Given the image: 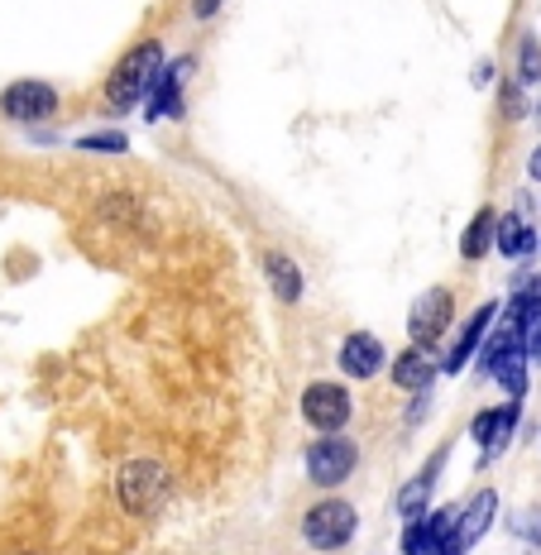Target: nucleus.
Returning a JSON list of instances; mask_svg holds the SVG:
<instances>
[{"instance_id": "2", "label": "nucleus", "mask_w": 541, "mask_h": 555, "mask_svg": "<svg viewBox=\"0 0 541 555\" xmlns=\"http://www.w3.org/2000/svg\"><path fill=\"white\" fill-rule=\"evenodd\" d=\"M485 360H479V369H485L489 378H499L503 388H508L513 402L527 398V364H532V354H527V335L523 326H517L513 317H499V326L489 331L485 340Z\"/></svg>"}, {"instance_id": "3", "label": "nucleus", "mask_w": 541, "mask_h": 555, "mask_svg": "<svg viewBox=\"0 0 541 555\" xmlns=\"http://www.w3.org/2000/svg\"><path fill=\"white\" fill-rule=\"evenodd\" d=\"M355 531H360V513H355L350 499H321L302 517V541L321 555L345 551L355 541Z\"/></svg>"}, {"instance_id": "13", "label": "nucleus", "mask_w": 541, "mask_h": 555, "mask_svg": "<svg viewBox=\"0 0 541 555\" xmlns=\"http://www.w3.org/2000/svg\"><path fill=\"white\" fill-rule=\"evenodd\" d=\"M192 57H172V63L164 67V77L154 82V91H149V101H144V115L149 120H178L182 115V82L192 77Z\"/></svg>"}, {"instance_id": "8", "label": "nucleus", "mask_w": 541, "mask_h": 555, "mask_svg": "<svg viewBox=\"0 0 541 555\" xmlns=\"http://www.w3.org/2000/svg\"><path fill=\"white\" fill-rule=\"evenodd\" d=\"M451 317H455V297L446 293V287H427V293L412 302L408 311V335L412 345H422V350H431L436 340H441L446 331H451Z\"/></svg>"}, {"instance_id": "18", "label": "nucleus", "mask_w": 541, "mask_h": 555, "mask_svg": "<svg viewBox=\"0 0 541 555\" xmlns=\"http://www.w3.org/2000/svg\"><path fill=\"white\" fill-rule=\"evenodd\" d=\"M503 254V259H527V254L537 249V230L527 225L523 211H503L499 216V245H493Z\"/></svg>"}, {"instance_id": "1", "label": "nucleus", "mask_w": 541, "mask_h": 555, "mask_svg": "<svg viewBox=\"0 0 541 555\" xmlns=\"http://www.w3.org/2000/svg\"><path fill=\"white\" fill-rule=\"evenodd\" d=\"M164 67H168L164 43H158V39L134 43V49L125 53L120 63L111 67V77H106V111L125 115V111L144 106V101H149V91H154V82H158V77H164Z\"/></svg>"}, {"instance_id": "16", "label": "nucleus", "mask_w": 541, "mask_h": 555, "mask_svg": "<svg viewBox=\"0 0 541 555\" xmlns=\"http://www.w3.org/2000/svg\"><path fill=\"white\" fill-rule=\"evenodd\" d=\"M446 527H451V513H422L412 517L408 527H402V555H431L436 546H441Z\"/></svg>"}, {"instance_id": "9", "label": "nucleus", "mask_w": 541, "mask_h": 555, "mask_svg": "<svg viewBox=\"0 0 541 555\" xmlns=\"http://www.w3.org/2000/svg\"><path fill=\"white\" fill-rule=\"evenodd\" d=\"M0 111L20 125H39L57 115V91L49 82H10L0 91Z\"/></svg>"}, {"instance_id": "21", "label": "nucleus", "mask_w": 541, "mask_h": 555, "mask_svg": "<svg viewBox=\"0 0 541 555\" xmlns=\"http://www.w3.org/2000/svg\"><path fill=\"white\" fill-rule=\"evenodd\" d=\"M77 149H87V154H125L130 139H125L120 130H101V134H82L77 139Z\"/></svg>"}, {"instance_id": "4", "label": "nucleus", "mask_w": 541, "mask_h": 555, "mask_svg": "<svg viewBox=\"0 0 541 555\" xmlns=\"http://www.w3.org/2000/svg\"><path fill=\"white\" fill-rule=\"evenodd\" d=\"M302 465H307V479H312L317 489H340V483L360 469V446H355L350 436H340V431L317 436V441L307 446Z\"/></svg>"}, {"instance_id": "26", "label": "nucleus", "mask_w": 541, "mask_h": 555, "mask_svg": "<svg viewBox=\"0 0 541 555\" xmlns=\"http://www.w3.org/2000/svg\"><path fill=\"white\" fill-rule=\"evenodd\" d=\"M532 120L541 125V96H537V106H532Z\"/></svg>"}, {"instance_id": "20", "label": "nucleus", "mask_w": 541, "mask_h": 555, "mask_svg": "<svg viewBox=\"0 0 541 555\" xmlns=\"http://www.w3.org/2000/svg\"><path fill=\"white\" fill-rule=\"evenodd\" d=\"M517 82L541 87V39L537 34H523V39H517Z\"/></svg>"}, {"instance_id": "6", "label": "nucleus", "mask_w": 541, "mask_h": 555, "mask_svg": "<svg viewBox=\"0 0 541 555\" xmlns=\"http://www.w3.org/2000/svg\"><path fill=\"white\" fill-rule=\"evenodd\" d=\"M115 493H120V503L130 507V513H154V507L168 499V469L154 465V460H130V465L120 469Z\"/></svg>"}, {"instance_id": "17", "label": "nucleus", "mask_w": 541, "mask_h": 555, "mask_svg": "<svg viewBox=\"0 0 541 555\" xmlns=\"http://www.w3.org/2000/svg\"><path fill=\"white\" fill-rule=\"evenodd\" d=\"M263 273H269V283H273V293H279V302H287V307L302 302L307 278H302V269H297L293 259H287V254H279V249L263 254Z\"/></svg>"}, {"instance_id": "11", "label": "nucleus", "mask_w": 541, "mask_h": 555, "mask_svg": "<svg viewBox=\"0 0 541 555\" xmlns=\"http://www.w3.org/2000/svg\"><path fill=\"white\" fill-rule=\"evenodd\" d=\"M517 416H523V402H513V398H508L503 408H489V412H479L475 422H469V436H475V441L485 446V455H479V469H489V460L513 441Z\"/></svg>"}, {"instance_id": "12", "label": "nucleus", "mask_w": 541, "mask_h": 555, "mask_svg": "<svg viewBox=\"0 0 541 555\" xmlns=\"http://www.w3.org/2000/svg\"><path fill=\"white\" fill-rule=\"evenodd\" d=\"M503 311H499V302H485L475 311V317L460 326V335H455V345H451V354L441 360V374H460L469 360H475L479 350H485V340H489V331H493V321H499Z\"/></svg>"}, {"instance_id": "10", "label": "nucleus", "mask_w": 541, "mask_h": 555, "mask_svg": "<svg viewBox=\"0 0 541 555\" xmlns=\"http://www.w3.org/2000/svg\"><path fill=\"white\" fill-rule=\"evenodd\" d=\"M336 364H340V374H345V378L364 384V378H378V374H384L388 350H384V340H378V335H370V331H350V335L340 340Z\"/></svg>"}, {"instance_id": "5", "label": "nucleus", "mask_w": 541, "mask_h": 555, "mask_svg": "<svg viewBox=\"0 0 541 555\" xmlns=\"http://www.w3.org/2000/svg\"><path fill=\"white\" fill-rule=\"evenodd\" d=\"M493 513H499V493L479 489L465 507H455V513H451V527H446L441 546H436L431 555H469L479 546V537L493 527Z\"/></svg>"}, {"instance_id": "27", "label": "nucleus", "mask_w": 541, "mask_h": 555, "mask_svg": "<svg viewBox=\"0 0 541 555\" xmlns=\"http://www.w3.org/2000/svg\"><path fill=\"white\" fill-rule=\"evenodd\" d=\"M25 555H39V551H25Z\"/></svg>"}, {"instance_id": "22", "label": "nucleus", "mask_w": 541, "mask_h": 555, "mask_svg": "<svg viewBox=\"0 0 541 555\" xmlns=\"http://www.w3.org/2000/svg\"><path fill=\"white\" fill-rule=\"evenodd\" d=\"M499 101L508 120H523V82H499Z\"/></svg>"}, {"instance_id": "23", "label": "nucleus", "mask_w": 541, "mask_h": 555, "mask_svg": "<svg viewBox=\"0 0 541 555\" xmlns=\"http://www.w3.org/2000/svg\"><path fill=\"white\" fill-rule=\"evenodd\" d=\"M523 531H527V537H532V546L541 551V507H532V513L523 517Z\"/></svg>"}, {"instance_id": "25", "label": "nucleus", "mask_w": 541, "mask_h": 555, "mask_svg": "<svg viewBox=\"0 0 541 555\" xmlns=\"http://www.w3.org/2000/svg\"><path fill=\"white\" fill-rule=\"evenodd\" d=\"M527 178H532L537 188H541V144L532 149V158H527Z\"/></svg>"}, {"instance_id": "15", "label": "nucleus", "mask_w": 541, "mask_h": 555, "mask_svg": "<svg viewBox=\"0 0 541 555\" xmlns=\"http://www.w3.org/2000/svg\"><path fill=\"white\" fill-rule=\"evenodd\" d=\"M436 374H441V364H436L431 350H422V345H408V350L388 364V378H394L402 392H431Z\"/></svg>"}, {"instance_id": "24", "label": "nucleus", "mask_w": 541, "mask_h": 555, "mask_svg": "<svg viewBox=\"0 0 541 555\" xmlns=\"http://www.w3.org/2000/svg\"><path fill=\"white\" fill-rule=\"evenodd\" d=\"M216 10H221V0H192V15L197 20H211Z\"/></svg>"}, {"instance_id": "7", "label": "nucleus", "mask_w": 541, "mask_h": 555, "mask_svg": "<svg viewBox=\"0 0 541 555\" xmlns=\"http://www.w3.org/2000/svg\"><path fill=\"white\" fill-rule=\"evenodd\" d=\"M350 412H355V402H350V392H345V384L321 378V384L302 388V416H307V426H312V431H321V436L345 431Z\"/></svg>"}, {"instance_id": "19", "label": "nucleus", "mask_w": 541, "mask_h": 555, "mask_svg": "<svg viewBox=\"0 0 541 555\" xmlns=\"http://www.w3.org/2000/svg\"><path fill=\"white\" fill-rule=\"evenodd\" d=\"M493 245H499V211L485 206V211L465 225V235H460V254H465V259H485Z\"/></svg>"}, {"instance_id": "14", "label": "nucleus", "mask_w": 541, "mask_h": 555, "mask_svg": "<svg viewBox=\"0 0 541 555\" xmlns=\"http://www.w3.org/2000/svg\"><path fill=\"white\" fill-rule=\"evenodd\" d=\"M441 465H446V446L431 450V460L422 465V474H412V479L398 489V503H394V507H398L402 522H412V517L431 513V493H436V479H441Z\"/></svg>"}]
</instances>
